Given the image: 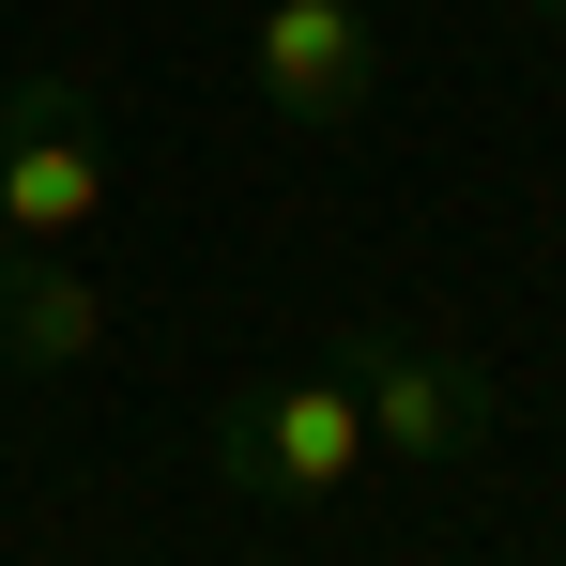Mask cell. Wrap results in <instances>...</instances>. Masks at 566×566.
<instances>
[{
    "label": "cell",
    "instance_id": "1",
    "mask_svg": "<svg viewBox=\"0 0 566 566\" xmlns=\"http://www.w3.org/2000/svg\"><path fill=\"white\" fill-rule=\"evenodd\" d=\"M214 474L245 505H337L368 474V413L337 368H291V382H230L214 398Z\"/></svg>",
    "mask_w": 566,
    "mask_h": 566
},
{
    "label": "cell",
    "instance_id": "2",
    "mask_svg": "<svg viewBox=\"0 0 566 566\" xmlns=\"http://www.w3.org/2000/svg\"><path fill=\"white\" fill-rule=\"evenodd\" d=\"M107 214V107L77 62H31L0 93V230L15 245H77Z\"/></svg>",
    "mask_w": 566,
    "mask_h": 566
},
{
    "label": "cell",
    "instance_id": "3",
    "mask_svg": "<svg viewBox=\"0 0 566 566\" xmlns=\"http://www.w3.org/2000/svg\"><path fill=\"white\" fill-rule=\"evenodd\" d=\"M337 382H353V413H368V460H474L490 444V368L474 353H429V337H398V322H353L337 337Z\"/></svg>",
    "mask_w": 566,
    "mask_h": 566
},
{
    "label": "cell",
    "instance_id": "4",
    "mask_svg": "<svg viewBox=\"0 0 566 566\" xmlns=\"http://www.w3.org/2000/svg\"><path fill=\"white\" fill-rule=\"evenodd\" d=\"M245 77H261L276 123H353L382 93V0H261Z\"/></svg>",
    "mask_w": 566,
    "mask_h": 566
},
{
    "label": "cell",
    "instance_id": "5",
    "mask_svg": "<svg viewBox=\"0 0 566 566\" xmlns=\"http://www.w3.org/2000/svg\"><path fill=\"white\" fill-rule=\"evenodd\" d=\"M93 337H107V291L62 245H15L0 230V368H77Z\"/></svg>",
    "mask_w": 566,
    "mask_h": 566
},
{
    "label": "cell",
    "instance_id": "6",
    "mask_svg": "<svg viewBox=\"0 0 566 566\" xmlns=\"http://www.w3.org/2000/svg\"><path fill=\"white\" fill-rule=\"evenodd\" d=\"M521 15H536V31H566V0H521Z\"/></svg>",
    "mask_w": 566,
    "mask_h": 566
}]
</instances>
